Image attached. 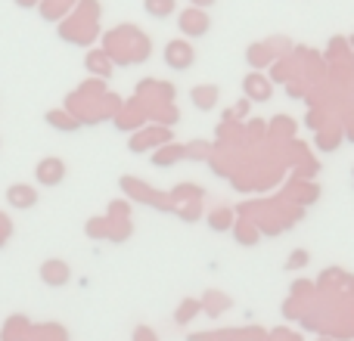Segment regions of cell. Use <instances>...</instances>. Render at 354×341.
Instances as JSON below:
<instances>
[{
  "instance_id": "cell-3",
  "label": "cell",
  "mask_w": 354,
  "mask_h": 341,
  "mask_svg": "<svg viewBox=\"0 0 354 341\" xmlns=\"http://www.w3.org/2000/svg\"><path fill=\"white\" fill-rule=\"evenodd\" d=\"M245 93H249L252 99H270V84L261 75H249V78H245Z\"/></svg>"
},
{
  "instance_id": "cell-6",
  "label": "cell",
  "mask_w": 354,
  "mask_h": 341,
  "mask_svg": "<svg viewBox=\"0 0 354 341\" xmlns=\"http://www.w3.org/2000/svg\"><path fill=\"white\" fill-rule=\"evenodd\" d=\"M37 174H41V180H59V177H62V165H56V162H53L50 170L41 165V168H37Z\"/></svg>"
},
{
  "instance_id": "cell-7",
  "label": "cell",
  "mask_w": 354,
  "mask_h": 341,
  "mask_svg": "<svg viewBox=\"0 0 354 341\" xmlns=\"http://www.w3.org/2000/svg\"><path fill=\"white\" fill-rule=\"evenodd\" d=\"M301 264H308V251H301V249H299V251H292V261H289L286 267H292V270H295V267H301Z\"/></svg>"
},
{
  "instance_id": "cell-4",
  "label": "cell",
  "mask_w": 354,
  "mask_h": 341,
  "mask_svg": "<svg viewBox=\"0 0 354 341\" xmlns=\"http://www.w3.org/2000/svg\"><path fill=\"white\" fill-rule=\"evenodd\" d=\"M214 99H218V90H214V87H196L193 90V103L199 106V109H208V106H214Z\"/></svg>"
},
{
  "instance_id": "cell-2",
  "label": "cell",
  "mask_w": 354,
  "mask_h": 341,
  "mask_svg": "<svg viewBox=\"0 0 354 341\" xmlns=\"http://www.w3.org/2000/svg\"><path fill=\"white\" fill-rule=\"evenodd\" d=\"M180 28L187 31V35H193V37L205 35V28H208V19H205V12H202V10H189V12H183V19H180Z\"/></svg>"
},
{
  "instance_id": "cell-5",
  "label": "cell",
  "mask_w": 354,
  "mask_h": 341,
  "mask_svg": "<svg viewBox=\"0 0 354 341\" xmlns=\"http://www.w3.org/2000/svg\"><path fill=\"white\" fill-rule=\"evenodd\" d=\"M208 224H212V226H214V230H221V233H224V230H227V226H230V224H233V214H230V211H227V208H221V211H214V214H212V217H208Z\"/></svg>"
},
{
  "instance_id": "cell-8",
  "label": "cell",
  "mask_w": 354,
  "mask_h": 341,
  "mask_svg": "<svg viewBox=\"0 0 354 341\" xmlns=\"http://www.w3.org/2000/svg\"><path fill=\"white\" fill-rule=\"evenodd\" d=\"M196 3H214V0H196Z\"/></svg>"
},
{
  "instance_id": "cell-1",
  "label": "cell",
  "mask_w": 354,
  "mask_h": 341,
  "mask_svg": "<svg viewBox=\"0 0 354 341\" xmlns=\"http://www.w3.org/2000/svg\"><path fill=\"white\" fill-rule=\"evenodd\" d=\"M165 62H168L171 68H189V66H193V47H189V43H183V41L168 43Z\"/></svg>"
}]
</instances>
